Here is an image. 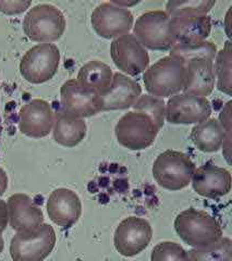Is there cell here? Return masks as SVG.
<instances>
[{
  "mask_svg": "<svg viewBox=\"0 0 232 261\" xmlns=\"http://www.w3.org/2000/svg\"><path fill=\"white\" fill-rule=\"evenodd\" d=\"M67 21L57 7L40 4L27 13L23 20V31L32 42L51 44L59 39L65 31Z\"/></svg>",
  "mask_w": 232,
  "mask_h": 261,
  "instance_id": "obj_3",
  "label": "cell"
},
{
  "mask_svg": "<svg viewBox=\"0 0 232 261\" xmlns=\"http://www.w3.org/2000/svg\"><path fill=\"white\" fill-rule=\"evenodd\" d=\"M207 98L189 93L171 96L166 103V118L170 124H198L211 117Z\"/></svg>",
  "mask_w": 232,
  "mask_h": 261,
  "instance_id": "obj_11",
  "label": "cell"
},
{
  "mask_svg": "<svg viewBox=\"0 0 232 261\" xmlns=\"http://www.w3.org/2000/svg\"><path fill=\"white\" fill-rule=\"evenodd\" d=\"M31 6V2H0V11L8 15L20 14Z\"/></svg>",
  "mask_w": 232,
  "mask_h": 261,
  "instance_id": "obj_31",
  "label": "cell"
},
{
  "mask_svg": "<svg viewBox=\"0 0 232 261\" xmlns=\"http://www.w3.org/2000/svg\"><path fill=\"white\" fill-rule=\"evenodd\" d=\"M47 214L55 224L62 227H70L76 224L81 217V199L76 192L60 187L49 195Z\"/></svg>",
  "mask_w": 232,
  "mask_h": 261,
  "instance_id": "obj_16",
  "label": "cell"
},
{
  "mask_svg": "<svg viewBox=\"0 0 232 261\" xmlns=\"http://www.w3.org/2000/svg\"><path fill=\"white\" fill-rule=\"evenodd\" d=\"M151 261H190L188 252L176 242H161L152 251Z\"/></svg>",
  "mask_w": 232,
  "mask_h": 261,
  "instance_id": "obj_28",
  "label": "cell"
},
{
  "mask_svg": "<svg viewBox=\"0 0 232 261\" xmlns=\"http://www.w3.org/2000/svg\"><path fill=\"white\" fill-rule=\"evenodd\" d=\"M141 95L142 88L135 80L119 72L114 73L110 86L101 95L102 111L129 109L133 107Z\"/></svg>",
  "mask_w": 232,
  "mask_h": 261,
  "instance_id": "obj_17",
  "label": "cell"
},
{
  "mask_svg": "<svg viewBox=\"0 0 232 261\" xmlns=\"http://www.w3.org/2000/svg\"><path fill=\"white\" fill-rule=\"evenodd\" d=\"M176 44L182 42L206 40L212 30V21L207 14L178 13L169 16Z\"/></svg>",
  "mask_w": 232,
  "mask_h": 261,
  "instance_id": "obj_19",
  "label": "cell"
},
{
  "mask_svg": "<svg viewBox=\"0 0 232 261\" xmlns=\"http://www.w3.org/2000/svg\"><path fill=\"white\" fill-rule=\"evenodd\" d=\"M112 79L113 72L108 64L92 60L80 69L77 81L81 85L101 96L108 89Z\"/></svg>",
  "mask_w": 232,
  "mask_h": 261,
  "instance_id": "obj_23",
  "label": "cell"
},
{
  "mask_svg": "<svg viewBox=\"0 0 232 261\" xmlns=\"http://www.w3.org/2000/svg\"><path fill=\"white\" fill-rule=\"evenodd\" d=\"M192 143L203 152H217L226 140V133L218 120L208 118L196 124L190 134Z\"/></svg>",
  "mask_w": 232,
  "mask_h": 261,
  "instance_id": "obj_22",
  "label": "cell"
},
{
  "mask_svg": "<svg viewBox=\"0 0 232 261\" xmlns=\"http://www.w3.org/2000/svg\"><path fill=\"white\" fill-rule=\"evenodd\" d=\"M85 121L63 110H58L54 116V140L64 147L79 145L86 136Z\"/></svg>",
  "mask_w": 232,
  "mask_h": 261,
  "instance_id": "obj_21",
  "label": "cell"
},
{
  "mask_svg": "<svg viewBox=\"0 0 232 261\" xmlns=\"http://www.w3.org/2000/svg\"><path fill=\"white\" fill-rule=\"evenodd\" d=\"M133 111L146 114L157 127L163 128L166 118V103L163 99L151 95H141L133 105Z\"/></svg>",
  "mask_w": 232,
  "mask_h": 261,
  "instance_id": "obj_27",
  "label": "cell"
},
{
  "mask_svg": "<svg viewBox=\"0 0 232 261\" xmlns=\"http://www.w3.org/2000/svg\"><path fill=\"white\" fill-rule=\"evenodd\" d=\"M216 2H208V0H184V2H168L166 4L165 12L168 16H172L178 13H197L207 14Z\"/></svg>",
  "mask_w": 232,
  "mask_h": 261,
  "instance_id": "obj_29",
  "label": "cell"
},
{
  "mask_svg": "<svg viewBox=\"0 0 232 261\" xmlns=\"http://www.w3.org/2000/svg\"><path fill=\"white\" fill-rule=\"evenodd\" d=\"M90 22L98 36L110 39L130 33L133 28L134 18L128 8L121 7L114 2H107L95 8Z\"/></svg>",
  "mask_w": 232,
  "mask_h": 261,
  "instance_id": "obj_9",
  "label": "cell"
},
{
  "mask_svg": "<svg viewBox=\"0 0 232 261\" xmlns=\"http://www.w3.org/2000/svg\"><path fill=\"white\" fill-rule=\"evenodd\" d=\"M56 240L53 226L46 223L16 232L10 243V256L13 261H44L54 250Z\"/></svg>",
  "mask_w": 232,
  "mask_h": 261,
  "instance_id": "obj_5",
  "label": "cell"
},
{
  "mask_svg": "<svg viewBox=\"0 0 232 261\" xmlns=\"http://www.w3.org/2000/svg\"><path fill=\"white\" fill-rule=\"evenodd\" d=\"M185 64V81L182 93L193 94L207 98L215 87L214 61L207 59H193Z\"/></svg>",
  "mask_w": 232,
  "mask_h": 261,
  "instance_id": "obj_20",
  "label": "cell"
},
{
  "mask_svg": "<svg viewBox=\"0 0 232 261\" xmlns=\"http://www.w3.org/2000/svg\"><path fill=\"white\" fill-rule=\"evenodd\" d=\"M185 81V64L177 57L168 55L148 67L143 74L146 91L159 99L182 92Z\"/></svg>",
  "mask_w": 232,
  "mask_h": 261,
  "instance_id": "obj_1",
  "label": "cell"
},
{
  "mask_svg": "<svg viewBox=\"0 0 232 261\" xmlns=\"http://www.w3.org/2000/svg\"><path fill=\"white\" fill-rule=\"evenodd\" d=\"M8 209H7V203L0 199V238H3L2 234L6 230L8 225Z\"/></svg>",
  "mask_w": 232,
  "mask_h": 261,
  "instance_id": "obj_32",
  "label": "cell"
},
{
  "mask_svg": "<svg viewBox=\"0 0 232 261\" xmlns=\"http://www.w3.org/2000/svg\"><path fill=\"white\" fill-rule=\"evenodd\" d=\"M8 187V176L5 171L0 168V196H3Z\"/></svg>",
  "mask_w": 232,
  "mask_h": 261,
  "instance_id": "obj_33",
  "label": "cell"
},
{
  "mask_svg": "<svg viewBox=\"0 0 232 261\" xmlns=\"http://www.w3.org/2000/svg\"><path fill=\"white\" fill-rule=\"evenodd\" d=\"M214 70L217 79V88L220 92L231 95L232 91V48L231 43L227 42L221 50L217 51L215 58Z\"/></svg>",
  "mask_w": 232,
  "mask_h": 261,
  "instance_id": "obj_26",
  "label": "cell"
},
{
  "mask_svg": "<svg viewBox=\"0 0 232 261\" xmlns=\"http://www.w3.org/2000/svg\"><path fill=\"white\" fill-rule=\"evenodd\" d=\"M195 165L188 154L168 149L160 153L154 162L153 176L163 189L180 191L191 182Z\"/></svg>",
  "mask_w": 232,
  "mask_h": 261,
  "instance_id": "obj_4",
  "label": "cell"
},
{
  "mask_svg": "<svg viewBox=\"0 0 232 261\" xmlns=\"http://www.w3.org/2000/svg\"><path fill=\"white\" fill-rule=\"evenodd\" d=\"M62 109L81 119L93 117L102 111V98L81 85L76 79L64 82L60 89Z\"/></svg>",
  "mask_w": 232,
  "mask_h": 261,
  "instance_id": "obj_13",
  "label": "cell"
},
{
  "mask_svg": "<svg viewBox=\"0 0 232 261\" xmlns=\"http://www.w3.org/2000/svg\"><path fill=\"white\" fill-rule=\"evenodd\" d=\"M175 230L194 248L208 246L222 238V228L217 220L206 211L194 208L180 212L175 220Z\"/></svg>",
  "mask_w": 232,
  "mask_h": 261,
  "instance_id": "obj_2",
  "label": "cell"
},
{
  "mask_svg": "<svg viewBox=\"0 0 232 261\" xmlns=\"http://www.w3.org/2000/svg\"><path fill=\"white\" fill-rule=\"evenodd\" d=\"M59 63L60 51L56 45L39 44L24 54L20 72L30 83L41 84L55 76Z\"/></svg>",
  "mask_w": 232,
  "mask_h": 261,
  "instance_id": "obj_8",
  "label": "cell"
},
{
  "mask_svg": "<svg viewBox=\"0 0 232 261\" xmlns=\"http://www.w3.org/2000/svg\"><path fill=\"white\" fill-rule=\"evenodd\" d=\"M191 181L193 190L206 198H219L231 191L230 171L212 163L195 169Z\"/></svg>",
  "mask_w": 232,
  "mask_h": 261,
  "instance_id": "obj_15",
  "label": "cell"
},
{
  "mask_svg": "<svg viewBox=\"0 0 232 261\" xmlns=\"http://www.w3.org/2000/svg\"><path fill=\"white\" fill-rule=\"evenodd\" d=\"M110 55L115 67L129 76L140 75L150 65V55L131 33L112 40Z\"/></svg>",
  "mask_w": 232,
  "mask_h": 261,
  "instance_id": "obj_10",
  "label": "cell"
},
{
  "mask_svg": "<svg viewBox=\"0 0 232 261\" xmlns=\"http://www.w3.org/2000/svg\"><path fill=\"white\" fill-rule=\"evenodd\" d=\"M231 101L227 102L225 107L221 110L220 114H219V120L218 122L220 123V125L222 126L223 130L226 133V140L223 141L222 143V148H223V154L227 159V161L230 163V154H231V138H232V127H231V123H232V119H231Z\"/></svg>",
  "mask_w": 232,
  "mask_h": 261,
  "instance_id": "obj_30",
  "label": "cell"
},
{
  "mask_svg": "<svg viewBox=\"0 0 232 261\" xmlns=\"http://www.w3.org/2000/svg\"><path fill=\"white\" fill-rule=\"evenodd\" d=\"M4 246H5L4 239H3V238H0V254H2L3 250H4Z\"/></svg>",
  "mask_w": 232,
  "mask_h": 261,
  "instance_id": "obj_34",
  "label": "cell"
},
{
  "mask_svg": "<svg viewBox=\"0 0 232 261\" xmlns=\"http://www.w3.org/2000/svg\"><path fill=\"white\" fill-rule=\"evenodd\" d=\"M159 130L146 114L129 111L115 125V137L124 148L138 151L152 146Z\"/></svg>",
  "mask_w": 232,
  "mask_h": 261,
  "instance_id": "obj_7",
  "label": "cell"
},
{
  "mask_svg": "<svg viewBox=\"0 0 232 261\" xmlns=\"http://www.w3.org/2000/svg\"><path fill=\"white\" fill-rule=\"evenodd\" d=\"M8 219L16 232L28 231L44 223V214L26 194H14L7 202Z\"/></svg>",
  "mask_w": 232,
  "mask_h": 261,
  "instance_id": "obj_18",
  "label": "cell"
},
{
  "mask_svg": "<svg viewBox=\"0 0 232 261\" xmlns=\"http://www.w3.org/2000/svg\"><path fill=\"white\" fill-rule=\"evenodd\" d=\"M153 230L150 222L138 217H128L114 232V247L124 257H134L151 243Z\"/></svg>",
  "mask_w": 232,
  "mask_h": 261,
  "instance_id": "obj_12",
  "label": "cell"
},
{
  "mask_svg": "<svg viewBox=\"0 0 232 261\" xmlns=\"http://www.w3.org/2000/svg\"><path fill=\"white\" fill-rule=\"evenodd\" d=\"M133 35L145 49L154 51H167L176 45L170 18L161 10L141 14L133 27Z\"/></svg>",
  "mask_w": 232,
  "mask_h": 261,
  "instance_id": "obj_6",
  "label": "cell"
},
{
  "mask_svg": "<svg viewBox=\"0 0 232 261\" xmlns=\"http://www.w3.org/2000/svg\"><path fill=\"white\" fill-rule=\"evenodd\" d=\"M177 57L184 63L193 59H207L214 61L217 55V47L210 40H196V42L177 43L170 49V54Z\"/></svg>",
  "mask_w": 232,
  "mask_h": 261,
  "instance_id": "obj_24",
  "label": "cell"
},
{
  "mask_svg": "<svg viewBox=\"0 0 232 261\" xmlns=\"http://www.w3.org/2000/svg\"><path fill=\"white\" fill-rule=\"evenodd\" d=\"M54 126V112L47 101L33 99L23 106L19 114L21 133L32 138L47 136Z\"/></svg>",
  "mask_w": 232,
  "mask_h": 261,
  "instance_id": "obj_14",
  "label": "cell"
},
{
  "mask_svg": "<svg viewBox=\"0 0 232 261\" xmlns=\"http://www.w3.org/2000/svg\"><path fill=\"white\" fill-rule=\"evenodd\" d=\"M190 261H231L232 241L221 238L208 246L193 248L189 251Z\"/></svg>",
  "mask_w": 232,
  "mask_h": 261,
  "instance_id": "obj_25",
  "label": "cell"
}]
</instances>
